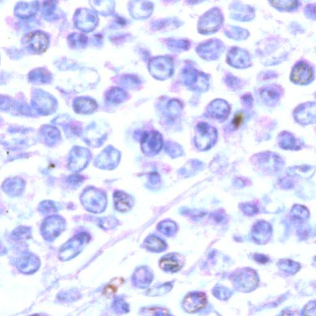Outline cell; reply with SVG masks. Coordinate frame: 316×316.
<instances>
[{"label": "cell", "mask_w": 316, "mask_h": 316, "mask_svg": "<svg viewBox=\"0 0 316 316\" xmlns=\"http://www.w3.org/2000/svg\"><path fill=\"white\" fill-rule=\"evenodd\" d=\"M115 201L116 208L122 212H127L130 209L134 204L129 196L122 192L116 193Z\"/></svg>", "instance_id": "cell-6"}, {"label": "cell", "mask_w": 316, "mask_h": 316, "mask_svg": "<svg viewBox=\"0 0 316 316\" xmlns=\"http://www.w3.org/2000/svg\"><path fill=\"white\" fill-rule=\"evenodd\" d=\"M25 42L34 52L40 54L48 47L49 40L46 35L42 32H32L25 38Z\"/></svg>", "instance_id": "cell-1"}, {"label": "cell", "mask_w": 316, "mask_h": 316, "mask_svg": "<svg viewBox=\"0 0 316 316\" xmlns=\"http://www.w3.org/2000/svg\"><path fill=\"white\" fill-rule=\"evenodd\" d=\"M274 7L283 10H291L297 7V0H271Z\"/></svg>", "instance_id": "cell-8"}, {"label": "cell", "mask_w": 316, "mask_h": 316, "mask_svg": "<svg viewBox=\"0 0 316 316\" xmlns=\"http://www.w3.org/2000/svg\"><path fill=\"white\" fill-rule=\"evenodd\" d=\"M146 247L151 251H159L165 249L166 245L162 240L157 237L151 236L146 242Z\"/></svg>", "instance_id": "cell-7"}, {"label": "cell", "mask_w": 316, "mask_h": 316, "mask_svg": "<svg viewBox=\"0 0 316 316\" xmlns=\"http://www.w3.org/2000/svg\"><path fill=\"white\" fill-rule=\"evenodd\" d=\"M182 257L177 254H170L163 257L160 261V267L164 271L175 273L182 267Z\"/></svg>", "instance_id": "cell-4"}, {"label": "cell", "mask_w": 316, "mask_h": 316, "mask_svg": "<svg viewBox=\"0 0 316 316\" xmlns=\"http://www.w3.org/2000/svg\"><path fill=\"white\" fill-rule=\"evenodd\" d=\"M304 314L316 315V302L310 303L306 306Z\"/></svg>", "instance_id": "cell-10"}, {"label": "cell", "mask_w": 316, "mask_h": 316, "mask_svg": "<svg viewBox=\"0 0 316 316\" xmlns=\"http://www.w3.org/2000/svg\"><path fill=\"white\" fill-rule=\"evenodd\" d=\"M244 120V115L242 113L236 114L233 119L232 123L234 127L238 128L241 126Z\"/></svg>", "instance_id": "cell-9"}, {"label": "cell", "mask_w": 316, "mask_h": 316, "mask_svg": "<svg viewBox=\"0 0 316 316\" xmlns=\"http://www.w3.org/2000/svg\"><path fill=\"white\" fill-rule=\"evenodd\" d=\"M222 20L218 11H209L200 20V31L205 34L215 31L221 25Z\"/></svg>", "instance_id": "cell-2"}, {"label": "cell", "mask_w": 316, "mask_h": 316, "mask_svg": "<svg viewBox=\"0 0 316 316\" xmlns=\"http://www.w3.org/2000/svg\"><path fill=\"white\" fill-rule=\"evenodd\" d=\"M206 305V297L203 293H192L185 298L184 309L187 312H194L203 309Z\"/></svg>", "instance_id": "cell-3"}, {"label": "cell", "mask_w": 316, "mask_h": 316, "mask_svg": "<svg viewBox=\"0 0 316 316\" xmlns=\"http://www.w3.org/2000/svg\"><path fill=\"white\" fill-rule=\"evenodd\" d=\"M311 77V69L305 63L298 64L292 74V80L298 84H305Z\"/></svg>", "instance_id": "cell-5"}]
</instances>
